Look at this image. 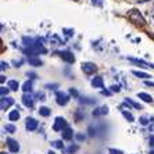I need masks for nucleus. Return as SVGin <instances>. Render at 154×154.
Here are the masks:
<instances>
[{
    "label": "nucleus",
    "instance_id": "33",
    "mask_svg": "<svg viewBox=\"0 0 154 154\" xmlns=\"http://www.w3.org/2000/svg\"><path fill=\"white\" fill-rule=\"evenodd\" d=\"M108 153L110 154H124L121 150H117V149H108Z\"/></svg>",
    "mask_w": 154,
    "mask_h": 154
},
{
    "label": "nucleus",
    "instance_id": "10",
    "mask_svg": "<svg viewBox=\"0 0 154 154\" xmlns=\"http://www.w3.org/2000/svg\"><path fill=\"white\" fill-rule=\"evenodd\" d=\"M22 104L28 108H32L33 107V97L29 93H24V96H22Z\"/></svg>",
    "mask_w": 154,
    "mask_h": 154
},
{
    "label": "nucleus",
    "instance_id": "17",
    "mask_svg": "<svg viewBox=\"0 0 154 154\" xmlns=\"http://www.w3.org/2000/svg\"><path fill=\"white\" fill-rule=\"evenodd\" d=\"M7 88H10V90H18L20 83H18V81H15V79H11V81H8Z\"/></svg>",
    "mask_w": 154,
    "mask_h": 154
},
{
    "label": "nucleus",
    "instance_id": "25",
    "mask_svg": "<svg viewBox=\"0 0 154 154\" xmlns=\"http://www.w3.org/2000/svg\"><path fill=\"white\" fill-rule=\"evenodd\" d=\"M78 149H79L78 144H71V146L65 150V154H74L75 151H78Z\"/></svg>",
    "mask_w": 154,
    "mask_h": 154
},
{
    "label": "nucleus",
    "instance_id": "32",
    "mask_svg": "<svg viewBox=\"0 0 154 154\" xmlns=\"http://www.w3.org/2000/svg\"><path fill=\"white\" fill-rule=\"evenodd\" d=\"M36 99H38V100H40V101L46 100V99H45V94H43L42 92H38V93H36Z\"/></svg>",
    "mask_w": 154,
    "mask_h": 154
},
{
    "label": "nucleus",
    "instance_id": "19",
    "mask_svg": "<svg viewBox=\"0 0 154 154\" xmlns=\"http://www.w3.org/2000/svg\"><path fill=\"white\" fill-rule=\"evenodd\" d=\"M39 114L42 115V117H49V115L51 114V110L49 107H45V106H43V107L39 108Z\"/></svg>",
    "mask_w": 154,
    "mask_h": 154
},
{
    "label": "nucleus",
    "instance_id": "41",
    "mask_svg": "<svg viewBox=\"0 0 154 154\" xmlns=\"http://www.w3.org/2000/svg\"><path fill=\"white\" fill-rule=\"evenodd\" d=\"M26 75H28L31 79H35V78H36V75H35V74H33V72H28Z\"/></svg>",
    "mask_w": 154,
    "mask_h": 154
},
{
    "label": "nucleus",
    "instance_id": "4",
    "mask_svg": "<svg viewBox=\"0 0 154 154\" xmlns=\"http://www.w3.org/2000/svg\"><path fill=\"white\" fill-rule=\"evenodd\" d=\"M82 71L85 72L86 75H92L97 71V65L94 63H83L82 64Z\"/></svg>",
    "mask_w": 154,
    "mask_h": 154
},
{
    "label": "nucleus",
    "instance_id": "30",
    "mask_svg": "<svg viewBox=\"0 0 154 154\" xmlns=\"http://www.w3.org/2000/svg\"><path fill=\"white\" fill-rule=\"evenodd\" d=\"M103 3H104V0H92V4L96 6V7H101Z\"/></svg>",
    "mask_w": 154,
    "mask_h": 154
},
{
    "label": "nucleus",
    "instance_id": "23",
    "mask_svg": "<svg viewBox=\"0 0 154 154\" xmlns=\"http://www.w3.org/2000/svg\"><path fill=\"white\" fill-rule=\"evenodd\" d=\"M122 115L125 117L128 122H133V121H135V117H133V115L131 114L129 111H126V110H122Z\"/></svg>",
    "mask_w": 154,
    "mask_h": 154
},
{
    "label": "nucleus",
    "instance_id": "15",
    "mask_svg": "<svg viewBox=\"0 0 154 154\" xmlns=\"http://www.w3.org/2000/svg\"><path fill=\"white\" fill-rule=\"evenodd\" d=\"M137 97H139V99H142L143 101H146V103H153V97H151L150 94L144 93V92H140V93H137Z\"/></svg>",
    "mask_w": 154,
    "mask_h": 154
},
{
    "label": "nucleus",
    "instance_id": "14",
    "mask_svg": "<svg viewBox=\"0 0 154 154\" xmlns=\"http://www.w3.org/2000/svg\"><path fill=\"white\" fill-rule=\"evenodd\" d=\"M28 63L31 65H33V67H40V65L43 64L42 61H40L38 57H35V56H31V57H28Z\"/></svg>",
    "mask_w": 154,
    "mask_h": 154
},
{
    "label": "nucleus",
    "instance_id": "28",
    "mask_svg": "<svg viewBox=\"0 0 154 154\" xmlns=\"http://www.w3.org/2000/svg\"><path fill=\"white\" fill-rule=\"evenodd\" d=\"M8 92H10V88H2V89H0V94H2V97H6L8 94Z\"/></svg>",
    "mask_w": 154,
    "mask_h": 154
},
{
    "label": "nucleus",
    "instance_id": "35",
    "mask_svg": "<svg viewBox=\"0 0 154 154\" xmlns=\"http://www.w3.org/2000/svg\"><path fill=\"white\" fill-rule=\"evenodd\" d=\"M81 103H85V104H93L94 100H88V99H79Z\"/></svg>",
    "mask_w": 154,
    "mask_h": 154
},
{
    "label": "nucleus",
    "instance_id": "44",
    "mask_svg": "<svg viewBox=\"0 0 154 154\" xmlns=\"http://www.w3.org/2000/svg\"><path fill=\"white\" fill-rule=\"evenodd\" d=\"M4 81H6V78H4V75H2V76H0V82L4 83Z\"/></svg>",
    "mask_w": 154,
    "mask_h": 154
},
{
    "label": "nucleus",
    "instance_id": "7",
    "mask_svg": "<svg viewBox=\"0 0 154 154\" xmlns=\"http://www.w3.org/2000/svg\"><path fill=\"white\" fill-rule=\"evenodd\" d=\"M56 54H58L61 58L64 61H67V63H69V64H72L74 61H75V57H74V54L69 53V51H57Z\"/></svg>",
    "mask_w": 154,
    "mask_h": 154
},
{
    "label": "nucleus",
    "instance_id": "20",
    "mask_svg": "<svg viewBox=\"0 0 154 154\" xmlns=\"http://www.w3.org/2000/svg\"><path fill=\"white\" fill-rule=\"evenodd\" d=\"M132 74L135 76H137V78H142V79H149V78H150V75H149V74L142 72V71H132Z\"/></svg>",
    "mask_w": 154,
    "mask_h": 154
},
{
    "label": "nucleus",
    "instance_id": "27",
    "mask_svg": "<svg viewBox=\"0 0 154 154\" xmlns=\"http://www.w3.org/2000/svg\"><path fill=\"white\" fill-rule=\"evenodd\" d=\"M149 121H150V119L147 118V117H140L139 118V122H140V125H143V126H146V125H149Z\"/></svg>",
    "mask_w": 154,
    "mask_h": 154
},
{
    "label": "nucleus",
    "instance_id": "1",
    "mask_svg": "<svg viewBox=\"0 0 154 154\" xmlns=\"http://www.w3.org/2000/svg\"><path fill=\"white\" fill-rule=\"evenodd\" d=\"M128 18L133 22V24H136V25H140V26L146 25V20H144L143 15L140 14L139 10H135V8H133V10H129L128 11Z\"/></svg>",
    "mask_w": 154,
    "mask_h": 154
},
{
    "label": "nucleus",
    "instance_id": "5",
    "mask_svg": "<svg viewBox=\"0 0 154 154\" xmlns=\"http://www.w3.org/2000/svg\"><path fill=\"white\" fill-rule=\"evenodd\" d=\"M13 104H14V99H11V97L6 96V97H2V99H0V108H2L3 111L8 110Z\"/></svg>",
    "mask_w": 154,
    "mask_h": 154
},
{
    "label": "nucleus",
    "instance_id": "13",
    "mask_svg": "<svg viewBox=\"0 0 154 154\" xmlns=\"http://www.w3.org/2000/svg\"><path fill=\"white\" fill-rule=\"evenodd\" d=\"M61 136H63V139H64V140H71L72 137L75 136V135H74V132H72L71 128H65L64 131L61 132Z\"/></svg>",
    "mask_w": 154,
    "mask_h": 154
},
{
    "label": "nucleus",
    "instance_id": "34",
    "mask_svg": "<svg viewBox=\"0 0 154 154\" xmlns=\"http://www.w3.org/2000/svg\"><path fill=\"white\" fill-rule=\"evenodd\" d=\"M111 92H121V88H119V85H112L111 86Z\"/></svg>",
    "mask_w": 154,
    "mask_h": 154
},
{
    "label": "nucleus",
    "instance_id": "48",
    "mask_svg": "<svg viewBox=\"0 0 154 154\" xmlns=\"http://www.w3.org/2000/svg\"><path fill=\"white\" fill-rule=\"evenodd\" d=\"M75 2H78V0H75Z\"/></svg>",
    "mask_w": 154,
    "mask_h": 154
},
{
    "label": "nucleus",
    "instance_id": "24",
    "mask_svg": "<svg viewBox=\"0 0 154 154\" xmlns=\"http://www.w3.org/2000/svg\"><path fill=\"white\" fill-rule=\"evenodd\" d=\"M50 43H51V45H56V46H57V45H63V40H61L57 35H53L50 38Z\"/></svg>",
    "mask_w": 154,
    "mask_h": 154
},
{
    "label": "nucleus",
    "instance_id": "2",
    "mask_svg": "<svg viewBox=\"0 0 154 154\" xmlns=\"http://www.w3.org/2000/svg\"><path fill=\"white\" fill-rule=\"evenodd\" d=\"M65 128H68V124L65 121L64 118H61V117H57L56 121H54V125H53V129L56 132H63Z\"/></svg>",
    "mask_w": 154,
    "mask_h": 154
},
{
    "label": "nucleus",
    "instance_id": "21",
    "mask_svg": "<svg viewBox=\"0 0 154 154\" xmlns=\"http://www.w3.org/2000/svg\"><path fill=\"white\" fill-rule=\"evenodd\" d=\"M125 101L129 104V106H132V107H135V108H136V110H142V106H140L139 103H136V101H133L132 99H129V97H126V99H125Z\"/></svg>",
    "mask_w": 154,
    "mask_h": 154
},
{
    "label": "nucleus",
    "instance_id": "18",
    "mask_svg": "<svg viewBox=\"0 0 154 154\" xmlns=\"http://www.w3.org/2000/svg\"><path fill=\"white\" fill-rule=\"evenodd\" d=\"M22 90H24V93H31V92H32V82H31V81H26V82L22 85Z\"/></svg>",
    "mask_w": 154,
    "mask_h": 154
},
{
    "label": "nucleus",
    "instance_id": "6",
    "mask_svg": "<svg viewBox=\"0 0 154 154\" xmlns=\"http://www.w3.org/2000/svg\"><path fill=\"white\" fill-rule=\"evenodd\" d=\"M38 126H39V122L36 121L35 118H26V121H25V128H26V131H29V132H33V131H36L38 129Z\"/></svg>",
    "mask_w": 154,
    "mask_h": 154
},
{
    "label": "nucleus",
    "instance_id": "8",
    "mask_svg": "<svg viewBox=\"0 0 154 154\" xmlns=\"http://www.w3.org/2000/svg\"><path fill=\"white\" fill-rule=\"evenodd\" d=\"M128 60L131 61V63H133V64H137V65H140V67H143V68H154V65L149 64V63H146V61H143V60H140V58L128 57Z\"/></svg>",
    "mask_w": 154,
    "mask_h": 154
},
{
    "label": "nucleus",
    "instance_id": "47",
    "mask_svg": "<svg viewBox=\"0 0 154 154\" xmlns=\"http://www.w3.org/2000/svg\"><path fill=\"white\" fill-rule=\"evenodd\" d=\"M2 154H7V153H4V151H3V153H2Z\"/></svg>",
    "mask_w": 154,
    "mask_h": 154
},
{
    "label": "nucleus",
    "instance_id": "40",
    "mask_svg": "<svg viewBox=\"0 0 154 154\" xmlns=\"http://www.w3.org/2000/svg\"><path fill=\"white\" fill-rule=\"evenodd\" d=\"M144 85L150 86V88H154V82H150V81H146V82H144Z\"/></svg>",
    "mask_w": 154,
    "mask_h": 154
},
{
    "label": "nucleus",
    "instance_id": "43",
    "mask_svg": "<svg viewBox=\"0 0 154 154\" xmlns=\"http://www.w3.org/2000/svg\"><path fill=\"white\" fill-rule=\"evenodd\" d=\"M101 93H103V94H107V96H110V94H111V92H110V90H103Z\"/></svg>",
    "mask_w": 154,
    "mask_h": 154
},
{
    "label": "nucleus",
    "instance_id": "11",
    "mask_svg": "<svg viewBox=\"0 0 154 154\" xmlns=\"http://www.w3.org/2000/svg\"><path fill=\"white\" fill-rule=\"evenodd\" d=\"M92 86H93V88H97V89H101V88H104L103 78H101V76H94V78L92 79Z\"/></svg>",
    "mask_w": 154,
    "mask_h": 154
},
{
    "label": "nucleus",
    "instance_id": "29",
    "mask_svg": "<svg viewBox=\"0 0 154 154\" xmlns=\"http://www.w3.org/2000/svg\"><path fill=\"white\" fill-rule=\"evenodd\" d=\"M83 117H85V115H83L82 112L79 111V110L75 112V119H76V122H79V121H81V119H83Z\"/></svg>",
    "mask_w": 154,
    "mask_h": 154
},
{
    "label": "nucleus",
    "instance_id": "9",
    "mask_svg": "<svg viewBox=\"0 0 154 154\" xmlns=\"http://www.w3.org/2000/svg\"><path fill=\"white\" fill-rule=\"evenodd\" d=\"M7 146L11 153H18V151H20V144H18V142L14 139H11V137L7 139Z\"/></svg>",
    "mask_w": 154,
    "mask_h": 154
},
{
    "label": "nucleus",
    "instance_id": "46",
    "mask_svg": "<svg viewBox=\"0 0 154 154\" xmlns=\"http://www.w3.org/2000/svg\"><path fill=\"white\" fill-rule=\"evenodd\" d=\"M149 154H154V150H151V151H150V153H149Z\"/></svg>",
    "mask_w": 154,
    "mask_h": 154
},
{
    "label": "nucleus",
    "instance_id": "31",
    "mask_svg": "<svg viewBox=\"0 0 154 154\" xmlns=\"http://www.w3.org/2000/svg\"><path fill=\"white\" fill-rule=\"evenodd\" d=\"M75 137H76V140H78V142H83V140L86 139V136H85V135H82V133H76Z\"/></svg>",
    "mask_w": 154,
    "mask_h": 154
},
{
    "label": "nucleus",
    "instance_id": "3",
    "mask_svg": "<svg viewBox=\"0 0 154 154\" xmlns=\"http://www.w3.org/2000/svg\"><path fill=\"white\" fill-rule=\"evenodd\" d=\"M69 101V96L64 92H56V103L58 106H65Z\"/></svg>",
    "mask_w": 154,
    "mask_h": 154
},
{
    "label": "nucleus",
    "instance_id": "42",
    "mask_svg": "<svg viewBox=\"0 0 154 154\" xmlns=\"http://www.w3.org/2000/svg\"><path fill=\"white\" fill-rule=\"evenodd\" d=\"M47 89H56L57 88V85H46Z\"/></svg>",
    "mask_w": 154,
    "mask_h": 154
},
{
    "label": "nucleus",
    "instance_id": "36",
    "mask_svg": "<svg viewBox=\"0 0 154 154\" xmlns=\"http://www.w3.org/2000/svg\"><path fill=\"white\" fill-rule=\"evenodd\" d=\"M64 33L67 36H72L74 35V29H64Z\"/></svg>",
    "mask_w": 154,
    "mask_h": 154
},
{
    "label": "nucleus",
    "instance_id": "12",
    "mask_svg": "<svg viewBox=\"0 0 154 154\" xmlns=\"http://www.w3.org/2000/svg\"><path fill=\"white\" fill-rule=\"evenodd\" d=\"M93 117H100V115H106V114H108V107L107 106H103V107H100V108H96V110H93Z\"/></svg>",
    "mask_w": 154,
    "mask_h": 154
},
{
    "label": "nucleus",
    "instance_id": "16",
    "mask_svg": "<svg viewBox=\"0 0 154 154\" xmlns=\"http://www.w3.org/2000/svg\"><path fill=\"white\" fill-rule=\"evenodd\" d=\"M8 119H10L11 122H15L20 119V111L18 110H13V111L8 114Z\"/></svg>",
    "mask_w": 154,
    "mask_h": 154
},
{
    "label": "nucleus",
    "instance_id": "45",
    "mask_svg": "<svg viewBox=\"0 0 154 154\" xmlns=\"http://www.w3.org/2000/svg\"><path fill=\"white\" fill-rule=\"evenodd\" d=\"M47 154H56V153H54V151H49V153H47Z\"/></svg>",
    "mask_w": 154,
    "mask_h": 154
},
{
    "label": "nucleus",
    "instance_id": "38",
    "mask_svg": "<svg viewBox=\"0 0 154 154\" xmlns=\"http://www.w3.org/2000/svg\"><path fill=\"white\" fill-rule=\"evenodd\" d=\"M149 144H150L151 147H154V135H151V136L149 137Z\"/></svg>",
    "mask_w": 154,
    "mask_h": 154
},
{
    "label": "nucleus",
    "instance_id": "26",
    "mask_svg": "<svg viewBox=\"0 0 154 154\" xmlns=\"http://www.w3.org/2000/svg\"><path fill=\"white\" fill-rule=\"evenodd\" d=\"M51 144H53L56 149H60V150H63V149H64V143H63V140H54Z\"/></svg>",
    "mask_w": 154,
    "mask_h": 154
},
{
    "label": "nucleus",
    "instance_id": "37",
    "mask_svg": "<svg viewBox=\"0 0 154 154\" xmlns=\"http://www.w3.org/2000/svg\"><path fill=\"white\" fill-rule=\"evenodd\" d=\"M0 68H2V71H4V69L8 68V64H7V63H4V61H2V65H0Z\"/></svg>",
    "mask_w": 154,
    "mask_h": 154
},
{
    "label": "nucleus",
    "instance_id": "39",
    "mask_svg": "<svg viewBox=\"0 0 154 154\" xmlns=\"http://www.w3.org/2000/svg\"><path fill=\"white\" fill-rule=\"evenodd\" d=\"M69 93H71V94H74V96H75V97H78V92H76L75 89H72V88H71V89H69Z\"/></svg>",
    "mask_w": 154,
    "mask_h": 154
},
{
    "label": "nucleus",
    "instance_id": "22",
    "mask_svg": "<svg viewBox=\"0 0 154 154\" xmlns=\"http://www.w3.org/2000/svg\"><path fill=\"white\" fill-rule=\"evenodd\" d=\"M4 131H6V132H8V133H15V132H17V128H15V125H13V124H6Z\"/></svg>",
    "mask_w": 154,
    "mask_h": 154
}]
</instances>
